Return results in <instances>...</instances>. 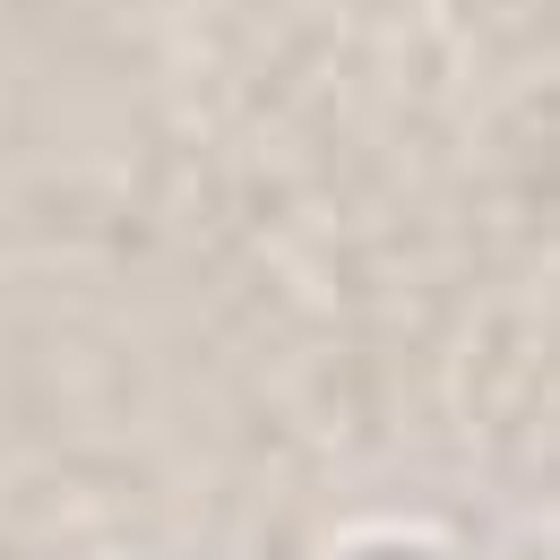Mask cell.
<instances>
[{"label": "cell", "instance_id": "obj_1", "mask_svg": "<svg viewBox=\"0 0 560 560\" xmlns=\"http://www.w3.org/2000/svg\"><path fill=\"white\" fill-rule=\"evenodd\" d=\"M371 560H422V552H371Z\"/></svg>", "mask_w": 560, "mask_h": 560}]
</instances>
